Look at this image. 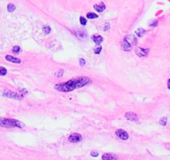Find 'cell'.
Masks as SVG:
<instances>
[{
	"mask_svg": "<svg viewBox=\"0 0 170 160\" xmlns=\"http://www.w3.org/2000/svg\"><path fill=\"white\" fill-rule=\"evenodd\" d=\"M91 83V79L88 77H79L73 78L67 82L60 83L55 85V89L60 92H71L76 88H80Z\"/></svg>",
	"mask_w": 170,
	"mask_h": 160,
	"instance_id": "obj_1",
	"label": "cell"
},
{
	"mask_svg": "<svg viewBox=\"0 0 170 160\" xmlns=\"http://www.w3.org/2000/svg\"><path fill=\"white\" fill-rule=\"evenodd\" d=\"M0 127L3 128H22L24 127V123L16 119L6 118L0 117Z\"/></svg>",
	"mask_w": 170,
	"mask_h": 160,
	"instance_id": "obj_2",
	"label": "cell"
},
{
	"mask_svg": "<svg viewBox=\"0 0 170 160\" xmlns=\"http://www.w3.org/2000/svg\"><path fill=\"white\" fill-rule=\"evenodd\" d=\"M137 38L133 35H128L124 38V41H123V49L125 50V51H130L132 49V47L137 45Z\"/></svg>",
	"mask_w": 170,
	"mask_h": 160,
	"instance_id": "obj_3",
	"label": "cell"
},
{
	"mask_svg": "<svg viewBox=\"0 0 170 160\" xmlns=\"http://www.w3.org/2000/svg\"><path fill=\"white\" fill-rule=\"evenodd\" d=\"M3 95L6 97L11 98V99H23V95H20V93H16L14 92L9 91V90H5L3 92Z\"/></svg>",
	"mask_w": 170,
	"mask_h": 160,
	"instance_id": "obj_4",
	"label": "cell"
},
{
	"mask_svg": "<svg viewBox=\"0 0 170 160\" xmlns=\"http://www.w3.org/2000/svg\"><path fill=\"white\" fill-rule=\"evenodd\" d=\"M83 139V137L80 133H72L70 136L69 137V142L71 143H78V142H81Z\"/></svg>",
	"mask_w": 170,
	"mask_h": 160,
	"instance_id": "obj_5",
	"label": "cell"
},
{
	"mask_svg": "<svg viewBox=\"0 0 170 160\" xmlns=\"http://www.w3.org/2000/svg\"><path fill=\"white\" fill-rule=\"evenodd\" d=\"M116 135L119 138H121L122 140H128V134L126 131L123 130V129H118L115 132Z\"/></svg>",
	"mask_w": 170,
	"mask_h": 160,
	"instance_id": "obj_6",
	"label": "cell"
},
{
	"mask_svg": "<svg viewBox=\"0 0 170 160\" xmlns=\"http://www.w3.org/2000/svg\"><path fill=\"white\" fill-rule=\"evenodd\" d=\"M149 52V49L148 48H137L135 49V53L136 54H137L138 56H139V57H146L147 55H148Z\"/></svg>",
	"mask_w": 170,
	"mask_h": 160,
	"instance_id": "obj_7",
	"label": "cell"
},
{
	"mask_svg": "<svg viewBox=\"0 0 170 160\" xmlns=\"http://www.w3.org/2000/svg\"><path fill=\"white\" fill-rule=\"evenodd\" d=\"M125 118H127L128 120H129V121H138V120L139 119V116L136 114H134V113H132V112L126 113Z\"/></svg>",
	"mask_w": 170,
	"mask_h": 160,
	"instance_id": "obj_8",
	"label": "cell"
},
{
	"mask_svg": "<svg viewBox=\"0 0 170 160\" xmlns=\"http://www.w3.org/2000/svg\"><path fill=\"white\" fill-rule=\"evenodd\" d=\"M5 58H6L7 61L8 62H12V63H21V59L18 58H15L14 56H11V55H6L5 56Z\"/></svg>",
	"mask_w": 170,
	"mask_h": 160,
	"instance_id": "obj_9",
	"label": "cell"
},
{
	"mask_svg": "<svg viewBox=\"0 0 170 160\" xmlns=\"http://www.w3.org/2000/svg\"><path fill=\"white\" fill-rule=\"evenodd\" d=\"M92 39L96 44H100L103 41V38L101 35H93Z\"/></svg>",
	"mask_w": 170,
	"mask_h": 160,
	"instance_id": "obj_10",
	"label": "cell"
},
{
	"mask_svg": "<svg viewBox=\"0 0 170 160\" xmlns=\"http://www.w3.org/2000/svg\"><path fill=\"white\" fill-rule=\"evenodd\" d=\"M93 8H94V9L97 11V12L102 13L105 8H106V6H105V4L103 3H101L100 4H95L93 6Z\"/></svg>",
	"mask_w": 170,
	"mask_h": 160,
	"instance_id": "obj_11",
	"label": "cell"
},
{
	"mask_svg": "<svg viewBox=\"0 0 170 160\" xmlns=\"http://www.w3.org/2000/svg\"><path fill=\"white\" fill-rule=\"evenodd\" d=\"M102 159L103 160H110V159H117L118 157L116 155H113V154H109V153H105L102 156Z\"/></svg>",
	"mask_w": 170,
	"mask_h": 160,
	"instance_id": "obj_12",
	"label": "cell"
},
{
	"mask_svg": "<svg viewBox=\"0 0 170 160\" xmlns=\"http://www.w3.org/2000/svg\"><path fill=\"white\" fill-rule=\"evenodd\" d=\"M145 33H146V31H145L143 29H142V28H139V29H137L135 31V33H136V35H137L139 38H142L143 36V35L145 34Z\"/></svg>",
	"mask_w": 170,
	"mask_h": 160,
	"instance_id": "obj_13",
	"label": "cell"
},
{
	"mask_svg": "<svg viewBox=\"0 0 170 160\" xmlns=\"http://www.w3.org/2000/svg\"><path fill=\"white\" fill-rule=\"evenodd\" d=\"M99 18V15L94 14V13H88L87 14V18H88V19H93V18Z\"/></svg>",
	"mask_w": 170,
	"mask_h": 160,
	"instance_id": "obj_14",
	"label": "cell"
},
{
	"mask_svg": "<svg viewBox=\"0 0 170 160\" xmlns=\"http://www.w3.org/2000/svg\"><path fill=\"white\" fill-rule=\"evenodd\" d=\"M15 8H16V7H15V5L13 4V3H9V4L8 5V11L9 13L14 12L15 10Z\"/></svg>",
	"mask_w": 170,
	"mask_h": 160,
	"instance_id": "obj_15",
	"label": "cell"
},
{
	"mask_svg": "<svg viewBox=\"0 0 170 160\" xmlns=\"http://www.w3.org/2000/svg\"><path fill=\"white\" fill-rule=\"evenodd\" d=\"M43 31L45 34H48V33L51 32V28L49 27V26H44V27L43 28Z\"/></svg>",
	"mask_w": 170,
	"mask_h": 160,
	"instance_id": "obj_16",
	"label": "cell"
},
{
	"mask_svg": "<svg viewBox=\"0 0 170 160\" xmlns=\"http://www.w3.org/2000/svg\"><path fill=\"white\" fill-rule=\"evenodd\" d=\"M167 122H168V118H166V117H163V118H162L161 119H160L159 123L161 124L162 126H166V124H167Z\"/></svg>",
	"mask_w": 170,
	"mask_h": 160,
	"instance_id": "obj_17",
	"label": "cell"
},
{
	"mask_svg": "<svg viewBox=\"0 0 170 160\" xmlns=\"http://www.w3.org/2000/svg\"><path fill=\"white\" fill-rule=\"evenodd\" d=\"M7 74V69H5L4 67H2L0 66V75L1 76H4V75Z\"/></svg>",
	"mask_w": 170,
	"mask_h": 160,
	"instance_id": "obj_18",
	"label": "cell"
},
{
	"mask_svg": "<svg viewBox=\"0 0 170 160\" xmlns=\"http://www.w3.org/2000/svg\"><path fill=\"white\" fill-rule=\"evenodd\" d=\"M157 25H158V21H157L156 19L152 20V21H151L150 23H149V26H150V27L154 28V27H156Z\"/></svg>",
	"mask_w": 170,
	"mask_h": 160,
	"instance_id": "obj_19",
	"label": "cell"
},
{
	"mask_svg": "<svg viewBox=\"0 0 170 160\" xmlns=\"http://www.w3.org/2000/svg\"><path fill=\"white\" fill-rule=\"evenodd\" d=\"M63 75V69H60V70H58V72L56 73L55 76L57 78H60V77H62Z\"/></svg>",
	"mask_w": 170,
	"mask_h": 160,
	"instance_id": "obj_20",
	"label": "cell"
},
{
	"mask_svg": "<svg viewBox=\"0 0 170 160\" xmlns=\"http://www.w3.org/2000/svg\"><path fill=\"white\" fill-rule=\"evenodd\" d=\"M102 51V47L100 46V45H99V46L97 47V48L94 49V53L95 54H99L100 53H101Z\"/></svg>",
	"mask_w": 170,
	"mask_h": 160,
	"instance_id": "obj_21",
	"label": "cell"
},
{
	"mask_svg": "<svg viewBox=\"0 0 170 160\" xmlns=\"http://www.w3.org/2000/svg\"><path fill=\"white\" fill-rule=\"evenodd\" d=\"M13 52L15 53H18L20 52V47L19 46H14L13 48Z\"/></svg>",
	"mask_w": 170,
	"mask_h": 160,
	"instance_id": "obj_22",
	"label": "cell"
},
{
	"mask_svg": "<svg viewBox=\"0 0 170 160\" xmlns=\"http://www.w3.org/2000/svg\"><path fill=\"white\" fill-rule=\"evenodd\" d=\"M80 23L82 24L83 26L86 25V24H87V20H86V18H84V17H80Z\"/></svg>",
	"mask_w": 170,
	"mask_h": 160,
	"instance_id": "obj_23",
	"label": "cell"
},
{
	"mask_svg": "<svg viewBox=\"0 0 170 160\" xmlns=\"http://www.w3.org/2000/svg\"><path fill=\"white\" fill-rule=\"evenodd\" d=\"M85 63H86V62H85V59H84V58H80V59H79V64H80L81 67L84 66Z\"/></svg>",
	"mask_w": 170,
	"mask_h": 160,
	"instance_id": "obj_24",
	"label": "cell"
},
{
	"mask_svg": "<svg viewBox=\"0 0 170 160\" xmlns=\"http://www.w3.org/2000/svg\"><path fill=\"white\" fill-rule=\"evenodd\" d=\"M90 154H91V156H93V157H98L99 153L96 151H92L91 153H90Z\"/></svg>",
	"mask_w": 170,
	"mask_h": 160,
	"instance_id": "obj_25",
	"label": "cell"
},
{
	"mask_svg": "<svg viewBox=\"0 0 170 160\" xmlns=\"http://www.w3.org/2000/svg\"><path fill=\"white\" fill-rule=\"evenodd\" d=\"M109 26H110V24H109V23H107L106 25H104V28H103V30H104V31H107L108 29H109Z\"/></svg>",
	"mask_w": 170,
	"mask_h": 160,
	"instance_id": "obj_26",
	"label": "cell"
},
{
	"mask_svg": "<svg viewBox=\"0 0 170 160\" xmlns=\"http://www.w3.org/2000/svg\"><path fill=\"white\" fill-rule=\"evenodd\" d=\"M168 87L170 89V79H169V81H168Z\"/></svg>",
	"mask_w": 170,
	"mask_h": 160,
	"instance_id": "obj_27",
	"label": "cell"
}]
</instances>
